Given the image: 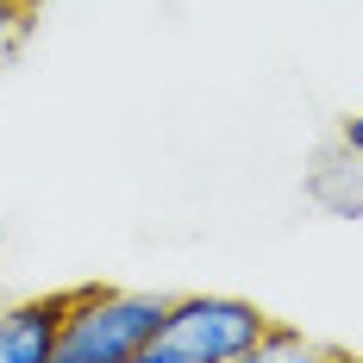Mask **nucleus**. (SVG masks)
Returning <instances> with one entry per match:
<instances>
[{"instance_id": "nucleus-1", "label": "nucleus", "mask_w": 363, "mask_h": 363, "mask_svg": "<svg viewBox=\"0 0 363 363\" xmlns=\"http://www.w3.org/2000/svg\"><path fill=\"white\" fill-rule=\"evenodd\" d=\"M269 313L245 294H182L163 307L138 363H251Z\"/></svg>"}, {"instance_id": "nucleus-2", "label": "nucleus", "mask_w": 363, "mask_h": 363, "mask_svg": "<svg viewBox=\"0 0 363 363\" xmlns=\"http://www.w3.org/2000/svg\"><path fill=\"white\" fill-rule=\"evenodd\" d=\"M163 307H169L163 294L82 282V289H69V313H63V332H57V363H138L150 332L163 326Z\"/></svg>"}, {"instance_id": "nucleus-3", "label": "nucleus", "mask_w": 363, "mask_h": 363, "mask_svg": "<svg viewBox=\"0 0 363 363\" xmlns=\"http://www.w3.org/2000/svg\"><path fill=\"white\" fill-rule=\"evenodd\" d=\"M63 313H69V289L0 307V363H57Z\"/></svg>"}, {"instance_id": "nucleus-4", "label": "nucleus", "mask_w": 363, "mask_h": 363, "mask_svg": "<svg viewBox=\"0 0 363 363\" xmlns=\"http://www.w3.org/2000/svg\"><path fill=\"white\" fill-rule=\"evenodd\" d=\"M307 201L332 219H363V150H345L332 138L307 169Z\"/></svg>"}, {"instance_id": "nucleus-5", "label": "nucleus", "mask_w": 363, "mask_h": 363, "mask_svg": "<svg viewBox=\"0 0 363 363\" xmlns=\"http://www.w3.org/2000/svg\"><path fill=\"white\" fill-rule=\"evenodd\" d=\"M289 357H345V351H338V345H313L307 332L269 320V326H263V338H257V351H251V363H289Z\"/></svg>"}, {"instance_id": "nucleus-6", "label": "nucleus", "mask_w": 363, "mask_h": 363, "mask_svg": "<svg viewBox=\"0 0 363 363\" xmlns=\"http://www.w3.org/2000/svg\"><path fill=\"white\" fill-rule=\"evenodd\" d=\"M32 26H38V0H0V69L26 50Z\"/></svg>"}, {"instance_id": "nucleus-7", "label": "nucleus", "mask_w": 363, "mask_h": 363, "mask_svg": "<svg viewBox=\"0 0 363 363\" xmlns=\"http://www.w3.org/2000/svg\"><path fill=\"white\" fill-rule=\"evenodd\" d=\"M338 145H345V150H363V113H345V119H338Z\"/></svg>"}]
</instances>
